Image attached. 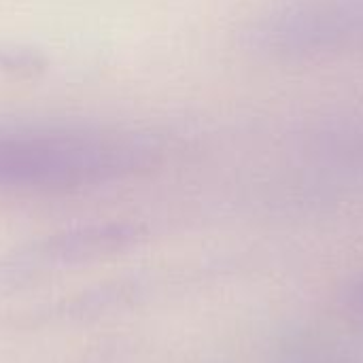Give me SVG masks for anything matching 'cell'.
<instances>
[{"mask_svg": "<svg viewBox=\"0 0 363 363\" xmlns=\"http://www.w3.org/2000/svg\"><path fill=\"white\" fill-rule=\"evenodd\" d=\"M151 155L134 132L91 123L0 128V187H77L130 172Z\"/></svg>", "mask_w": 363, "mask_h": 363, "instance_id": "obj_1", "label": "cell"}, {"mask_svg": "<svg viewBox=\"0 0 363 363\" xmlns=\"http://www.w3.org/2000/svg\"><path fill=\"white\" fill-rule=\"evenodd\" d=\"M347 306H349V311L355 317L363 319V274L349 287V291H347Z\"/></svg>", "mask_w": 363, "mask_h": 363, "instance_id": "obj_3", "label": "cell"}, {"mask_svg": "<svg viewBox=\"0 0 363 363\" xmlns=\"http://www.w3.org/2000/svg\"><path fill=\"white\" fill-rule=\"evenodd\" d=\"M272 62H319L363 53V0H274L249 32Z\"/></svg>", "mask_w": 363, "mask_h": 363, "instance_id": "obj_2", "label": "cell"}]
</instances>
